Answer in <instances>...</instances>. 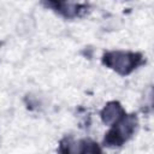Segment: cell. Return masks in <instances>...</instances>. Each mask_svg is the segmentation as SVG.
Instances as JSON below:
<instances>
[{
    "mask_svg": "<svg viewBox=\"0 0 154 154\" xmlns=\"http://www.w3.org/2000/svg\"><path fill=\"white\" fill-rule=\"evenodd\" d=\"M140 58L132 53H111L106 58V64L120 73L130 72L137 64Z\"/></svg>",
    "mask_w": 154,
    "mask_h": 154,
    "instance_id": "6da1fadb",
    "label": "cell"
},
{
    "mask_svg": "<svg viewBox=\"0 0 154 154\" xmlns=\"http://www.w3.org/2000/svg\"><path fill=\"white\" fill-rule=\"evenodd\" d=\"M120 114H122V108L116 103H113V106H107L105 108V112L102 113V118L106 123H112L119 120L122 117Z\"/></svg>",
    "mask_w": 154,
    "mask_h": 154,
    "instance_id": "7a4b0ae2",
    "label": "cell"
}]
</instances>
